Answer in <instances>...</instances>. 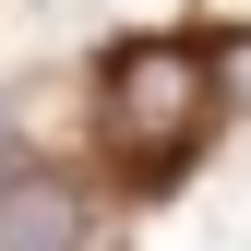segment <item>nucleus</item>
I'll return each mask as SVG.
<instances>
[{"label": "nucleus", "mask_w": 251, "mask_h": 251, "mask_svg": "<svg viewBox=\"0 0 251 251\" xmlns=\"http://www.w3.org/2000/svg\"><path fill=\"white\" fill-rule=\"evenodd\" d=\"M215 96H227V72H215V48L192 36H120L108 72H96V108H108V144L144 155V168H168V155L203 144Z\"/></svg>", "instance_id": "obj_1"}, {"label": "nucleus", "mask_w": 251, "mask_h": 251, "mask_svg": "<svg viewBox=\"0 0 251 251\" xmlns=\"http://www.w3.org/2000/svg\"><path fill=\"white\" fill-rule=\"evenodd\" d=\"M84 227H96V203L72 179H48V168L0 179V251H84Z\"/></svg>", "instance_id": "obj_2"}, {"label": "nucleus", "mask_w": 251, "mask_h": 251, "mask_svg": "<svg viewBox=\"0 0 251 251\" xmlns=\"http://www.w3.org/2000/svg\"><path fill=\"white\" fill-rule=\"evenodd\" d=\"M215 72H227V96L251 108V36H227V48H215Z\"/></svg>", "instance_id": "obj_3"}]
</instances>
